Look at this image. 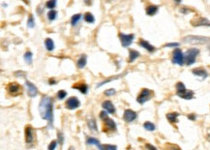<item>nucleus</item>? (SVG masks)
Returning a JSON list of instances; mask_svg holds the SVG:
<instances>
[{
	"mask_svg": "<svg viewBox=\"0 0 210 150\" xmlns=\"http://www.w3.org/2000/svg\"><path fill=\"white\" fill-rule=\"evenodd\" d=\"M179 43H168L165 45V48H174V47H178Z\"/></svg>",
	"mask_w": 210,
	"mask_h": 150,
	"instance_id": "41",
	"label": "nucleus"
},
{
	"mask_svg": "<svg viewBox=\"0 0 210 150\" xmlns=\"http://www.w3.org/2000/svg\"><path fill=\"white\" fill-rule=\"evenodd\" d=\"M191 24L193 26H210V21L206 18L200 17V16H197L191 21Z\"/></svg>",
	"mask_w": 210,
	"mask_h": 150,
	"instance_id": "9",
	"label": "nucleus"
},
{
	"mask_svg": "<svg viewBox=\"0 0 210 150\" xmlns=\"http://www.w3.org/2000/svg\"><path fill=\"white\" fill-rule=\"evenodd\" d=\"M143 127H144L145 130H147V131H149V132L154 131V130L156 129L154 123L149 122V121H146V122H144V124H143Z\"/></svg>",
	"mask_w": 210,
	"mask_h": 150,
	"instance_id": "29",
	"label": "nucleus"
},
{
	"mask_svg": "<svg viewBox=\"0 0 210 150\" xmlns=\"http://www.w3.org/2000/svg\"><path fill=\"white\" fill-rule=\"evenodd\" d=\"M188 118L190 120L195 121L197 119V117H196V114H194V113H191V114H188Z\"/></svg>",
	"mask_w": 210,
	"mask_h": 150,
	"instance_id": "46",
	"label": "nucleus"
},
{
	"mask_svg": "<svg viewBox=\"0 0 210 150\" xmlns=\"http://www.w3.org/2000/svg\"><path fill=\"white\" fill-rule=\"evenodd\" d=\"M57 18V11L55 10H49V12L48 13V21H54V19Z\"/></svg>",
	"mask_w": 210,
	"mask_h": 150,
	"instance_id": "31",
	"label": "nucleus"
},
{
	"mask_svg": "<svg viewBox=\"0 0 210 150\" xmlns=\"http://www.w3.org/2000/svg\"><path fill=\"white\" fill-rule=\"evenodd\" d=\"M56 145H57V143L55 140H52L51 143L48 144V150H54L55 149V147H56Z\"/></svg>",
	"mask_w": 210,
	"mask_h": 150,
	"instance_id": "40",
	"label": "nucleus"
},
{
	"mask_svg": "<svg viewBox=\"0 0 210 150\" xmlns=\"http://www.w3.org/2000/svg\"><path fill=\"white\" fill-rule=\"evenodd\" d=\"M176 94H177L180 98L185 99V100H191L194 98V91L188 90L185 87V84L183 82H177L176 83Z\"/></svg>",
	"mask_w": 210,
	"mask_h": 150,
	"instance_id": "2",
	"label": "nucleus"
},
{
	"mask_svg": "<svg viewBox=\"0 0 210 150\" xmlns=\"http://www.w3.org/2000/svg\"><path fill=\"white\" fill-rule=\"evenodd\" d=\"M193 75H195L199 78H201V79H205L208 76V73L206 72V70L203 68H196L192 70Z\"/></svg>",
	"mask_w": 210,
	"mask_h": 150,
	"instance_id": "16",
	"label": "nucleus"
},
{
	"mask_svg": "<svg viewBox=\"0 0 210 150\" xmlns=\"http://www.w3.org/2000/svg\"><path fill=\"white\" fill-rule=\"evenodd\" d=\"M102 108H104V111L110 113V114H113L115 112V108L113 106V104L112 103V101H109V100L104 101L102 104Z\"/></svg>",
	"mask_w": 210,
	"mask_h": 150,
	"instance_id": "15",
	"label": "nucleus"
},
{
	"mask_svg": "<svg viewBox=\"0 0 210 150\" xmlns=\"http://www.w3.org/2000/svg\"><path fill=\"white\" fill-rule=\"evenodd\" d=\"M199 54H200L199 48H188L186 52H185V55H184V59H185V63H186V65L190 66V65L194 64L196 62V59Z\"/></svg>",
	"mask_w": 210,
	"mask_h": 150,
	"instance_id": "4",
	"label": "nucleus"
},
{
	"mask_svg": "<svg viewBox=\"0 0 210 150\" xmlns=\"http://www.w3.org/2000/svg\"><path fill=\"white\" fill-rule=\"evenodd\" d=\"M108 113H106V111H102L101 112H100V118L102 119V120H105L106 118H108Z\"/></svg>",
	"mask_w": 210,
	"mask_h": 150,
	"instance_id": "42",
	"label": "nucleus"
},
{
	"mask_svg": "<svg viewBox=\"0 0 210 150\" xmlns=\"http://www.w3.org/2000/svg\"><path fill=\"white\" fill-rule=\"evenodd\" d=\"M145 147H146L148 150H157V148H156L155 146H153V145L150 144V143H146V144H145Z\"/></svg>",
	"mask_w": 210,
	"mask_h": 150,
	"instance_id": "45",
	"label": "nucleus"
},
{
	"mask_svg": "<svg viewBox=\"0 0 210 150\" xmlns=\"http://www.w3.org/2000/svg\"><path fill=\"white\" fill-rule=\"evenodd\" d=\"M56 83H57V80L55 79L51 78V79H48V84H49V85H55Z\"/></svg>",
	"mask_w": 210,
	"mask_h": 150,
	"instance_id": "44",
	"label": "nucleus"
},
{
	"mask_svg": "<svg viewBox=\"0 0 210 150\" xmlns=\"http://www.w3.org/2000/svg\"><path fill=\"white\" fill-rule=\"evenodd\" d=\"M207 50L209 51V53H210V45H208V47H207Z\"/></svg>",
	"mask_w": 210,
	"mask_h": 150,
	"instance_id": "49",
	"label": "nucleus"
},
{
	"mask_svg": "<svg viewBox=\"0 0 210 150\" xmlns=\"http://www.w3.org/2000/svg\"><path fill=\"white\" fill-rule=\"evenodd\" d=\"M88 127L90 130H92V131H97V125H96V121L94 118H91L89 120L88 122Z\"/></svg>",
	"mask_w": 210,
	"mask_h": 150,
	"instance_id": "33",
	"label": "nucleus"
},
{
	"mask_svg": "<svg viewBox=\"0 0 210 150\" xmlns=\"http://www.w3.org/2000/svg\"><path fill=\"white\" fill-rule=\"evenodd\" d=\"M137 112L134 111H132V109H126V111H124V113H123V119H124L126 122H133L134 120H136V118H137Z\"/></svg>",
	"mask_w": 210,
	"mask_h": 150,
	"instance_id": "13",
	"label": "nucleus"
},
{
	"mask_svg": "<svg viewBox=\"0 0 210 150\" xmlns=\"http://www.w3.org/2000/svg\"><path fill=\"white\" fill-rule=\"evenodd\" d=\"M86 143L90 144V145L94 144L99 148V150H104V145H101L100 141H99L97 139H95V137H88L87 140H86Z\"/></svg>",
	"mask_w": 210,
	"mask_h": 150,
	"instance_id": "21",
	"label": "nucleus"
},
{
	"mask_svg": "<svg viewBox=\"0 0 210 150\" xmlns=\"http://www.w3.org/2000/svg\"><path fill=\"white\" fill-rule=\"evenodd\" d=\"M192 10H189L187 7H183V8H181L180 9V12L181 13H183V14H188V13H190Z\"/></svg>",
	"mask_w": 210,
	"mask_h": 150,
	"instance_id": "43",
	"label": "nucleus"
},
{
	"mask_svg": "<svg viewBox=\"0 0 210 150\" xmlns=\"http://www.w3.org/2000/svg\"><path fill=\"white\" fill-rule=\"evenodd\" d=\"M53 100L49 96H43L39 104V112L43 119L47 120L48 122L49 127H52L53 123Z\"/></svg>",
	"mask_w": 210,
	"mask_h": 150,
	"instance_id": "1",
	"label": "nucleus"
},
{
	"mask_svg": "<svg viewBox=\"0 0 210 150\" xmlns=\"http://www.w3.org/2000/svg\"><path fill=\"white\" fill-rule=\"evenodd\" d=\"M139 46H141V48H145V50H146L147 51H149V52H153V51H155V50H156L154 46H152V45H150L147 41H145V40H143V39L139 40Z\"/></svg>",
	"mask_w": 210,
	"mask_h": 150,
	"instance_id": "18",
	"label": "nucleus"
},
{
	"mask_svg": "<svg viewBox=\"0 0 210 150\" xmlns=\"http://www.w3.org/2000/svg\"><path fill=\"white\" fill-rule=\"evenodd\" d=\"M25 85L27 87L28 96L31 97V98H34V97H36L37 94H38V89H37V87L34 85V84H33L31 82H29V80H26Z\"/></svg>",
	"mask_w": 210,
	"mask_h": 150,
	"instance_id": "14",
	"label": "nucleus"
},
{
	"mask_svg": "<svg viewBox=\"0 0 210 150\" xmlns=\"http://www.w3.org/2000/svg\"><path fill=\"white\" fill-rule=\"evenodd\" d=\"M82 18V15L80 14H76V15H74L73 17L71 18V24L73 26H75L77 24V22H79L80 19Z\"/></svg>",
	"mask_w": 210,
	"mask_h": 150,
	"instance_id": "27",
	"label": "nucleus"
},
{
	"mask_svg": "<svg viewBox=\"0 0 210 150\" xmlns=\"http://www.w3.org/2000/svg\"><path fill=\"white\" fill-rule=\"evenodd\" d=\"M206 137H207L208 140H210V128L207 130V136H206Z\"/></svg>",
	"mask_w": 210,
	"mask_h": 150,
	"instance_id": "47",
	"label": "nucleus"
},
{
	"mask_svg": "<svg viewBox=\"0 0 210 150\" xmlns=\"http://www.w3.org/2000/svg\"><path fill=\"white\" fill-rule=\"evenodd\" d=\"M103 121H104V131H105V133L108 132V131L113 132V131L116 130V124H115V122L112 118L108 117V118H106L105 120H103Z\"/></svg>",
	"mask_w": 210,
	"mask_h": 150,
	"instance_id": "12",
	"label": "nucleus"
},
{
	"mask_svg": "<svg viewBox=\"0 0 210 150\" xmlns=\"http://www.w3.org/2000/svg\"><path fill=\"white\" fill-rule=\"evenodd\" d=\"M45 6L49 10H54L53 8H55L56 6V1L55 0H48V1H47L46 4H45Z\"/></svg>",
	"mask_w": 210,
	"mask_h": 150,
	"instance_id": "32",
	"label": "nucleus"
},
{
	"mask_svg": "<svg viewBox=\"0 0 210 150\" xmlns=\"http://www.w3.org/2000/svg\"><path fill=\"white\" fill-rule=\"evenodd\" d=\"M35 140V131L31 126L25 127V141L27 144H32Z\"/></svg>",
	"mask_w": 210,
	"mask_h": 150,
	"instance_id": "11",
	"label": "nucleus"
},
{
	"mask_svg": "<svg viewBox=\"0 0 210 150\" xmlns=\"http://www.w3.org/2000/svg\"><path fill=\"white\" fill-rule=\"evenodd\" d=\"M139 56V52L135 50H129V63L134 62Z\"/></svg>",
	"mask_w": 210,
	"mask_h": 150,
	"instance_id": "24",
	"label": "nucleus"
},
{
	"mask_svg": "<svg viewBox=\"0 0 210 150\" xmlns=\"http://www.w3.org/2000/svg\"><path fill=\"white\" fill-rule=\"evenodd\" d=\"M183 42L190 45H204L210 42L209 37L204 36H197V35H188L183 38Z\"/></svg>",
	"mask_w": 210,
	"mask_h": 150,
	"instance_id": "3",
	"label": "nucleus"
},
{
	"mask_svg": "<svg viewBox=\"0 0 210 150\" xmlns=\"http://www.w3.org/2000/svg\"><path fill=\"white\" fill-rule=\"evenodd\" d=\"M126 74H127V72H124V73H123V74L117 75V76H110V78H109V79H106L103 80V82H101L100 83H98V84H97V88H98V87L103 86V85H104V84H106V83H109V82H112V80H115V79H119V78H122V76H125Z\"/></svg>",
	"mask_w": 210,
	"mask_h": 150,
	"instance_id": "19",
	"label": "nucleus"
},
{
	"mask_svg": "<svg viewBox=\"0 0 210 150\" xmlns=\"http://www.w3.org/2000/svg\"><path fill=\"white\" fill-rule=\"evenodd\" d=\"M179 116V113L178 112H170L167 114V119L170 121L171 124H174L177 122V118Z\"/></svg>",
	"mask_w": 210,
	"mask_h": 150,
	"instance_id": "23",
	"label": "nucleus"
},
{
	"mask_svg": "<svg viewBox=\"0 0 210 150\" xmlns=\"http://www.w3.org/2000/svg\"><path fill=\"white\" fill-rule=\"evenodd\" d=\"M23 58L25 60V62L27 64H31L32 63V60H33V54L31 51H26L25 53L23 55Z\"/></svg>",
	"mask_w": 210,
	"mask_h": 150,
	"instance_id": "28",
	"label": "nucleus"
},
{
	"mask_svg": "<svg viewBox=\"0 0 210 150\" xmlns=\"http://www.w3.org/2000/svg\"><path fill=\"white\" fill-rule=\"evenodd\" d=\"M73 89H77L81 94H86L88 92V85L84 82H79V83H76L74 84L72 86Z\"/></svg>",
	"mask_w": 210,
	"mask_h": 150,
	"instance_id": "17",
	"label": "nucleus"
},
{
	"mask_svg": "<svg viewBox=\"0 0 210 150\" xmlns=\"http://www.w3.org/2000/svg\"><path fill=\"white\" fill-rule=\"evenodd\" d=\"M115 94V89L110 88V89H106L105 91V95L106 96H113Z\"/></svg>",
	"mask_w": 210,
	"mask_h": 150,
	"instance_id": "37",
	"label": "nucleus"
},
{
	"mask_svg": "<svg viewBox=\"0 0 210 150\" xmlns=\"http://www.w3.org/2000/svg\"><path fill=\"white\" fill-rule=\"evenodd\" d=\"M35 26V22H34V18H33L32 15H29L27 19V27L28 28H33Z\"/></svg>",
	"mask_w": 210,
	"mask_h": 150,
	"instance_id": "34",
	"label": "nucleus"
},
{
	"mask_svg": "<svg viewBox=\"0 0 210 150\" xmlns=\"http://www.w3.org/2000/svg\"><path fill=\"white\" fill-rule=\"evenodd\" d=\"M66 108L68 109H76L77 108H80V100L77 98L75 96H72L70 97V98L66 101Z\"/></svg>",
	"mask_w": 210,
	"mask_h": 150,
	"instance_id": "10",
	"label": "nucleus"
},
{
	"mask_svg": "<svg viewBox=\"0 0 210 150\" xmlns=\"http://www.w3.org/2000/svg\"><path fill=\"white\" fill-rule=\"evenodd\" d=\"M165 149L166 150H181V148L178 145L174 143H166L165 144Z\"/></svg>",
	"mask_w": 210,
	"mask_h": 150,
	"instance_id": "30",
	"label": "nucleus"
},
{
	"mask_svg": "<svg viewBox=\"0 0 210 150\" xmlns=\"http://www.w3.org/2000/svg\"><path fill=\"white\" fill-rule=\"evenodd\" d=\"M68 150H75V147H73V146H70Z\"/></svg>",
	"mask_w": 210,
	"mask_h": 150,
	"instance_id": "48",
	"label": "nucleus"
},
{
	"mask_svg": "<svg viewBox=\"0 0 210 150\" xmlns=\"http://www.w3.org/2000/svg\"><path fill=\"white\" fill-rule=\"evenodd\" d=\"M158 9H159V7H158L157 5H149V6H147L146 9H145L146 15H147V16H150V17H152V16H154L156 13H157Z\"/></svg>",
	"mask_w": 210,
	"mask_h": 150,
	"instance_id": "22",
	"label": "nucleus"
},
{
	"mask_svg": "<svg viewBox=\"0 0 210 150\" xmlns=\"http://www.w3.org/2000/svg\"><path fill=\"white\" fill-rule=\"evenodd\" d=\"M104 150H117V147L115 146V145H112V144H105Z\"/></svg>",
	"mask_w": 210,
	"mask_h": 150,
	"instance_id": "39",
	"label": "nucleus"
},
{
	"mask_svg": "<svg viewBox=\"0 0 210 150\" xmlns=\"http://www.w3.org/2000/svg\"><path fill=\"white\" fill-rule=\"evenodd\" d=\"M119 39L123 48H128L130 45L133 43L135 39L134 34H124V33H119Z\"/></svg>",
	"mask_w": 210,
	"mask_h": 150,
	"instance_id": "8",
	"label": "nucleus"
},
{
	"mask_svg": "<svg viewBox=\"0 0 210 150\" xmlns=\"http://www.w3.org/2000/svg\"><path fill=\"white\" fill-rule=\"evenodd\" d=\"M15 76H16V78H25L26 73L23 72V71H18V72L15 73Z\"/></svg>",
	"mask_w": 210,
	"mask_h": 150,
	"instance_id": "38",
	"label": "nucleus"
},
{
	"mask_svg": "<svg viewBox=\"0 0 210 150\" xmlns=\"http://www.w3.org/2000/svg\"><path fill=\"white\" fill-rule=\"evenodd\" d=\"M171 61L174 64H177L182 66L185 62V59H184V54H183V51L180 50V48H175L172 52V59Z\"/></svg>",
	"mask_w": 210,
	"mask_h": 150,
	"instance_id": "7",
	"label": "nucleus"
},
{
	"mask_svg": "<svg viewBox=\"0 0 210 150\" xmlns=\"http://www.w3.org/2000/svg\"><path fill=\"white\" fill-rule=\"evenodd\" d=\"M6 90L12 96H18L19 94H22V88L18 82H13L8 83V85L6 86Z\"/></svg>",
	"mask_w": 210,
	"mask_h": 150,
	"instance_id": "6",
	"label": "nucleus"
},
{
	"mask_svg": "<svg viewBox=\"0 0 210 150\" xmlns=\"http://www.w3.org/2000/svg\"><path fill=\"white\" fill-rule=\"evenodd\" d=\"M152 97H153V91L150 90V89H147V88H143L142 90L141 91V93L139 94L138 98H137V102L139 104H144L146 103L147 101H149Z\"/></svg>",
	"mask_w": 210,
	"mask_h": 150,
	"instance_id": "5",
	"label": "nucleus"
},
{
	"mask_svg": "<svg viewBox=\"0 0 210 150\" xmlns=\"http://www.w3.org/2000/svg\"><path fill=\"white\" fill-rule=\"evenodd\" d=\"M83 19H84V21L86 22H88V23H94V22H95V18H94V16L91 13H89V12H87V13L84 14Z\"/></svg>",
	"mask_w": 210,
	"mask_h": 150,
	"instance_id": "26",
	"label": "nucleus"
},
{
	"mask_svg": "<svg viewBox=\"0 0 210 150\" xmlns=\"http://www.w3.org/2000/svg\"><path fill=\"white\" fill-rule=\"evenodd\" d=\"M86 63H87V56H86L85 54L80 55V57L77 61V69H83L85 67Z\"/></svg>",
	"mask_w": 210,
	"mask_h": 150,
	"instance_id": "20",
	"label": "nucleus"
},
{
	"mask_svg": "<svg viewBox=\"0 0 210 150\" xmlns=\"http://www.w3.org/2000/svg\"><path fill=\"white\" fill-rule=\"evenodd\" d=\"M57 139H58V143L60 144H63V143H64V135H63L62 132L57 133Z\"/></svg>",
	"mask_w": 210,
	"mask_h": 150,
	"instance_id": "36",
	"label": "nucleus"
},
{
	"mask_svg": "<svg viewBox=\"0 0 210 150\" xmlns=\"http://www.w3.org/2000/svg\"><path fill=\"white\" fill-rule=\"evenodd\" d=\"M66 96H67V92H66L65 90H59L58 92H57V97H58L59 100L65 99Z\"/></svg>",
	"mask_w": 210,
	"mask_h": 150,
	"instance_id": "35",
	"label": "nucleus"
},
{
	"mask_svg": "<svg viewBox=\"0 0 210 150\" xmlns=\"http://www.w3.org/2000/svg\"><path fill=\"white\" fill-rule=\"evenodd\" d=\"M45 46H46V48L48 51L54 50V43H53V41L51 38H47L45 40Z\"/></svg>",
	"mask_w": 210,
	"mask_h": 150,
	"instance_id": "25",
	"label": "nucleus"
}]
</instances>
